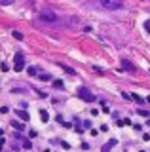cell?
<instances>
[{"label": "cell", "mask_w": 150, "mask_h": 152, "mask_svg": "<svg viewBox=\"0 0 150 152\" xmlns=\"http://www.w3.org/2000/svg\"><path fill=\"white\" fill-rule=\"evenodd\" d=\"M99 4L105 10H112V12H116V10H124V2H122V0H99Z\"/></svg>", "instance_id": "cell-1"}, {"label": "cell", "mask_w": 150, "mask_h": 152, "mask_svg": "<svg viewBox=\"0 0 150 152\" xmlns=\"http://www.w3.org/2000/svg\"><path fill=\"white\" fill-rule=\"evenodd\" d=\"M76 93H78V97H80V99H84V101H87V103H93V101L97 99L95 95H93L90 89H86V88H80Z\"/></svg>", "instance_id": "cell-2"}, {"label": "cell", "mask_w": 150, "mask_h": 152, "mask_svg": "<svg viewBox=\"0 0 150 152\" xmlns=\"http://www.w3.org/2000/svg\"><path fill=\"white\" fill-rule=\"evenodd\" d=\"M40 19H42V21H48V23H57V21H59V17L55 15L53 12H50V10L40 12Z\"/></svg>", "instance_id": "cell-3"}, {"label": "cell", "mask_w": 150, "mask_h": 152, "mask_svg": "<svg viewBox=\"0 0 150 152\" xmlns=\"http://www.w3.org/2000/svg\"><path fill=\"white\" fill-rule=\"evenodd\" d=\"M13 66H15L17 72H21L25 69V59H23V53H15V59H13Z\"/></svg>", "instance_id": "cell-4"}, {"label": "cell", "mask_w": 150, "mask_h": 152, "mask_svg": "<svg viewBox=\"0 0 150 152\" xmlns=\"http://www.w3.org/2000/svg\"><path fill=\"white\" fill-rule=\"evenodd\" d=\"M122 69H124V70H129V72H133V70H135V65L131 63V61H127V59H122Z\"/></svg>", "instance_id": "cell-5"}, {"label": "cell", "mask_w": 150, "mask_h": 152, "mask_svg": "<svg viewBox=\"0 0 150 152\" xmlns=\"http://www.w3.org/2000/svg\"><path fill=\"white\" fill-rule=\"evenodd\" d=\"M116 145H118V141H116V139H110V142H108V145H105V146H103V148H101V152H110V148H112V146H116Z\"/></svg>", "instance_id": "cell-6"}, {"label": "cell", "mask_w": 150, "mask_h": 152, "mask_svg": "<svg viewBox=\"0 0 150 152\" xmlns=\"http://www.w3.org/2000/svg\"><path fill=\"white\" fill-rule=\"evenodd\" d=\"M15 116H19L21 120H25V122H29V114H27L25 110H15Z\"/></svg>", "instance_id": "cell-7"}, {"label": "cell", "mask_w": 150, "mask_h": 152, "mask_svg": "<svg viewBox=\"0 0 150 152\" xmlns=\"http://www.w3.org/2000/svg\"><path fill=\"white\" fill-rule=\"evenodd\" d=\"M57 65H59V66H61V69H63V70H67V72H68V74H72V76H74V74H76V70H74V69H70V66H68V65H63V63H57Z\"/></svg>", "instance_id": "cell-8"}, {"label": "cell", "mask_w": 150, "mask_h": 152, "mask_svg": "<svg viewBox=\"0 0 150 152\" xmlns=\"http://www.w3.org/2000/svg\"><path fill=\"white\" fill-rule=\"evenodd\" d=\"M131 97H133V99H135V101H137L139 104H144V103H148L146 99H143V97H141V95H137V93H133V95H131Z\"/></svg>", "instance_id": "cell-9"}, {"label": "cell", "mask_w": 150, "mask_h": 152, "mask_svg": "<svg viewBox=\"0 0 150 152\" xmlns=\"http://www.w3.org/2000/svg\"><path fill=\"white\" fill-rule=\"evenodd\" d=\"M38 78H40V80H44V82H50V80H51V74L42 72V74H38Z\"/></svg>", "instance_id": "cell-10"}, {"label": "cell", "mask_w": 150, "mask_h": 152, "mask_svg": "<svg viewBox=\"0 0 150 152\" xmlns=\"http://www.w3.org/2000/svg\"><path fill=\"white\" fill-rule=\"evenodd\" d=\"M12 127H13V129H17V131H21V129H23L25 126H23L21 122H12Z\"/></svg>", "instance_id": "cell-11"}, {"label": "cell", "mask_w": 150, "mask_h": 152, "mask_svg": "<svg viewBox=\"0 0 150 152\" xmlns=\"http://www.w3.org/2000/svg\"><path fill=\"white\" fill-rule=\"evenodd\" d=\"M82 127L84 129H91V122L90 120H82Z\"/></svg>", "instance_id": "cell-12"}, {"label": "cell", "mask_w": 150, "mask_h": 152, "mask_svg": "<svg viewBox=\"0 0 150 152\" xmlns=\"http://www.w3.org/2000/svg\"><path fill=\"white\" fill-rule=\"evenodd\" d=\"M116 124H118L120 127H122V126H131V122L127 120V118H124V120H120V122H116Z\"/></svg>", "instance_id": "cell-13"}, {"label": "cell", "mask_w": 150, "mask_h": 152, "mask_svg": "<svg viewBox=\"0 0 150 152\" xmlns=\"http://www.w3.org/2000/svg\"><path fill=\"white\" fill-rule=\"evenodd\" d=\"M63 86H65V84H63V80H53V88H57V89H59V88H63Z\"/></svg>", "instance_id": "cell-14"}, {"label": "cell", "mask_w": 150, "mask_h": 152, "mask_svg": "<svg viewBox=\"0 0 150 152\" xmlns=\"http://www.w3.org/2000/svg\"><path fill=\"white\" fill-rule=\"evenodd\" d=\"M40 116H42V120H44V122L50 120V116H48V112H46V110H40Z\"/></svg>", "instance_id": "cell-15"}, {"label": "cell", "mask_w": 150, "mask_h": 152, "mask_svg": "<svg viewBox=\"0 0 150 152\" xmlns=\"http://www.w3.org/2000/svg\"><path fill=\"white\" fill-rule=\"evenodd\" d=\"M101 110H103V112H106V114H108V112H110V108H108V107H106V103H105V101H103V103H101Z\"/></svg>", "instance_id": "cell-16"}, {"label": "cell", "mask_w": 150, "mask_h": 152, "mask_svg": "<svg viewBox=\"0 0 150 152\" xmlns=\"http://www.w3.org/2000/svg\"><path fill=\"white\" fill-rule=\"evenodd\" d=\"M36 74H38V70L34 66H29V76H36Z\"/></svg>", "instance_id": "cell-17"}, {"label": "cell", "mask_w": 150, "mask_h": 152, "mask_svg": "<svg viewBox=\"0 0 150 152\" xmlns=\"http://www.w3.org/2000/svg\"><path fill=\"white\" fill-rule=\"evenodd\" d=\"M13 38H17V40H23V34L19 31H13Z\"/></svg>", "instance_id": "cell-18"}, {"label": "cell", "mask_w": 150, "mask_h": 152, "mask_svg": "<svg viewBox=\"0 0 150 152\" xmlns=\"http://www.w3.org/2000/svg\"><path fill=\"white\" fill-rule=\"evenodd\" d=\"M137 114H141V116L148 118V110H144V108H141V110H137Z\"/></svg>", "instance_id": "cell-19"}, {"label": "cell", "mask_w": 150, "mask_h": 152, "mask_svg": "<svg viewBox=\"0 0 150 152\" xmlns=\"http://www.w3.org/2000/svg\"><path fill=\"white\" fill-rule=\"evenodd\" d=\"M144 28L150 32V19H146V21H144Z\"/></svg>", "instance_id": "cell-20"}, {"label": "cell", "mask_w": 150, "mask_h": 152, "mask_svg": "<svg viewBox=\"0 0 150 152\" xmlns=\"http://www.w3.org/2000/svg\"><path fill=\"white\" fill-rule=\"evenodd\" d=\"M31 146H32L31 141H25V142H23V148H31Z\"/></svg>", "instance_id": "cell-21"}, {"label": "cell", "mask_w": 150, "mask_h": 152, "mask_svg": "<svg viewBox=\"0 0 150 152\" xmlns=\"http://www.w3.org/2000/svg\"><path fill=\"white\" fill-rule=\"evenodd\" d=\"M146 124H148V126H150V120H148V122H146Z\"/></svg>", "instance_id": "cell-22"}]
</instances>
